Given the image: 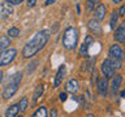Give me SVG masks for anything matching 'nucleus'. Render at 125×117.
<instances>
[{
  "mask_svg": "<svg viewBox=\"0 0 125 117\" xmlns=\"http://www.w3.org/2000/svg\"><path fill=\"white\" fill-rule=\"evenodd\" d=\"M93 8H94V3H91L90 0H87V9H89V10H91Z\"/></svg>",
  "mask_w": 125,
  "mask_h": 117,
  "instance_id": "28",
  "label": "nucleus"
},
{
  "mask_svg": "<svg viewBox=\"0 0 125 117\" xmlns=\"http://www.w3.org/2000/svg\"><path fill=\"white\" fill-rule=\"evenodd\" d=\"M105 16H107V8H105L104 4H99L95 10H94V20H96V21H103L105 18Z\"/></svg>",
  "mask_w": 125,
  "mask_h": 117,
  "instance_id": "12",
  "label": "nucleus"
},
{
  "mask_svg": "<svg viewBox=\"0 0 125 117\" xmlns=\"http://www.w3.org/2000/svg\"><path fill=\"white\" fill-rule=\"evenodd\" d=\"M66 92H60L59 94V99H60V101H65L66 100Z\"/></svg>",
  "mask_w": 125,
  "mask_h": 117,
  "instance_id": "25",
  "label": "nucleus"
},
{
  "mask_svg": "<svg viewBox=\"0 0 125 117\" xmlns=\"http://www.w3.org/2000/svg\"><path fill=\"white\" fill-rule=\"evenodd\" d=\"M35 4H37V0H27V5H29L30 8L35 7Z\"/></svg>",
  "mask_w": 125,
  "mask_h": 117,
  "instance_id": "26",
  "label": "nucleus"
},
{
  "mask_svg": "<svg viewBox=\"0 0 125 117\" xmlns=\"http://www.w3.org/2000/svg\"><path fill=\"white\" fill-rule=\"evenodd\" d=\"M86 117H95V116H94V115H91V113H89V115L86 116Z\"/></svg>",
  "mask_w": 125,
  "mask_h": 117,
  "instance_id": "35",
  "label": "nucleus"
},
{
  "mask_svg": "<svg viewBox=\"0 0 125 117\" xmlns=\"http://www.w3.org/2000/svg\"><path fill=\"white\" fill-rule=\"evenodd\" d=\"M117 14H119L120 17H124V16H125V7H124V5H121V7L119 8V10H117Z\"/></svg>",
  "mask_w": 125,
  "mask_h": 117,
  "instance_id": "24",
  "label": "nucleus"
},
{
  "mask_svg": "<svg viewBox=\"0 0 125 117\" xmlns=\"http://www.w3.org/2000/svg\"><path fill=\"white\" fill-rule=\"evenodd\" d=\"M31 117H47V108L46 107H39L37 111H35Z\"/></svg>",
  "mask_w": 125,
  "mask_h": 117,
  "instance_id": "20",
  "label": "nucleus"
},
{
  "mask_svg": "<svg viewBox=\"0 0 125 117\" xmlns=\"http://www.w3.org/2000/svg\"><path fill=\"white\" fill-rule=\"evenodd\" d=\"M94 43V38L91 37V35H86V38H85V42H83V44L81 46V49H80V56L82 57H85V58H89V48H90V46H91Z\"/></svg>",
  "mask_w": 125,
  "mask_h": 117,
  "instance_id": "7",
  "label": "nucleus"
},
{
  "mask_svg": "<svg viewBox=\"0 0 125 117\" xmlns=\"http://www.w3.org/2000/svg\"><path fill=\"white\" fill-rule=\"evenodd\" d=\"M121 83H123V76H121V74H115V76L112 77V83H111L112 91H113V92H117V91H119Z\"/></svg>",
  "mask_w": 125,
  "mask_h": 117,
  "instance_id": "15",
  "label": "nucleus"
},
{
  "mask_svg": "<svg viewBox=\"0 0 125 117\" xmlns=\"http://www.w3.org/2000/svg\"><path fill=\"white\" fill-rule=\"evenodd\" d=\"M0 66H1V51H0Z\"/></svg>",
  "mask_w": 125,
  "mask_h": 117,
  "instance_id": "36",
  "label": "nucleus"
},
{
  "mask_svg": "<svg viewBox=\"0 0 125 117\" xmlns=\"http://www.w3.org/2000/svg\"><path fill=\"white\" fill-rule=\"evenodd\" d=\"M55 3V0H46V5H51V4H53Z\"/></svg>",
  "mask_w": 125,
  "mask_h": 117,
  "instance_id": "29",
  "label": "nucleus"
},
{
  "mask_svg": "<svg viewBox=\"0 0 125 117\" xmlns=\"http://www.w3.org/2000/svg\"><path fill=\"white\" fill-rule=\"evenodd\" d=\"M13 5H10V4H8V3H0V20H5L8 18L9 16L13 14Z\"/></svg>",
  "mask_w": 125,
  "mask_h": 117,
  "instance_id": "9",
  "label": "nucleus"
},
{
  "mask_svg": "<svg viewBox=\"0 0 125 117\" xmlns=\"http://www.w3.org/2000/svg\"><path fill=\"white\" fill-rule=\"evenodd\" d=\"M27 107H29V99H27L26 96H23L21 98V100L18 101V108H20V111L21 112H25Z\"/></svg>",
  "mask_w": 125,
  "mask_h": 117,
  "instance_id": "19",
  "label": "nucleus"
},
{
  "mask_svg": "<svg viewBox=\"0 0 125 117\" xmlns=\"http://www.w3.org/2000/svg\"><path fill=\"white\" fill-rule=\"evenodd\" d=\"M16 56H17V49L16 48L1 51V66H7L8 64H10L16 58Z\"/></svg>",
  "mask_w": 125,
  "mask_h": 117,
  "instance_id": "5",
  "label": "nucleus"
},
{
  "mask_svg": "<svg viewBox=\"0 0 125 117\" xmlns=\"http://www.w3.org/2000/svg\"><path fill=\"white\" fill-rule=\"evenodd\" d=\"M20 112L18 104H12L10 107H8V109L5 111V116L4 117H16Z\"/></svg>",
  "mask_w": 125,
  "mask_h": 117,
  "instance_id": "17",
  "label": "nucleus"
},
{
  "mask_svg": "<svg viewBox=\"0 0 125 117\" xmlns=\"http://www.w3.org/2000/svg\"><path fill=\"white\" fill-rule=\"evenodd\" d=\"M21 81H22V73L21 72H17V73H14L13 76H10L9 81L7 82V85L4 86V88H3V92H1L3 99H5V100L10 99V98L17 92Z\"/></svg>",
  "mask_w": 125,
  "mask_h": 117,
  "instance_id": "2",
  "label": "nucleus"
},
{
  "mask_svg": "<svg viewBox=\"0 0 125 117\" xmlns=\"http://www.w3.org/2000/svg\"><path fill=\"white\" fill-rule=\"evenodd\" d=\"M117 18H119V14H117V12H112V14H111V20H109V27L111 29H115V25H116V22H117Z\"/></svg>",
  "mask_w": 125,
  "mask_h": 117,
  "instance_id": "21",
  "label": "nucleus"
},
{
  "mask_svg": "<svg viewBox=\"0 0 125 117\" xmlns=\"http://www.w3.org/2000/svg\"><path fill=\"white\" fill-rule=\"evenodd\" d=\"M23 0H5V3L10 4V5H18V4H21Z\"/></svg>",
  "mask_w": 125,
  "mask_h": 117,
  "instance_id": "23",
  "label": "nucleus"
},
{
  "mask_svg": "<svg viewBox=\"0 0 125 117\" xmlns=\"http://www.w3.org/2000/svg\"><path fill=\"white\" fill-rule=\"evenodd\" d=\"M113 38H115V40L119 42V43H124L125 42V25L124 23H121V25L115 30Z\"/></svg>",
  "mask_w": 125,
  "mask_h": 117,
  "instance_id": "13",
  "label": "nucleus"
},
{
  "mask_svg": "<svg viewBox=\"0 0 125 117\" xmlns=\"http://www.w3.org/2000/svg\"><path fill=\"white\" fill-rule=\"evenodd\" d=\"M76 9H77V13L80 14V13H81V8H80V4H76Z\"/></svg>",
  "mask_w": 125,
  "mask_h": 117,
  "instance_id": "30",
  "label": "nucleus"
},
{
  "mask_svg": "<svg viewBox=\"0 0 125 117\" xmlns=\"http://www.w3.org/2000/svg\"><path fill=\"white\" fill-rule=\"evenodd\" d=\"M87 26H89V30L91 31V33H94L95 35H98V37L103 35V29H102L99 21H96V20L93 18V20H90V21H89Z\"/></svg>",
  "mask_w": 125,
  "mask_h": 117,
  "instance_id": "11",
  "label": "nucleus"
},
{
  "mask_svg": "<svg viewBox=\"0 0 125 117\" xmlns=\"http://www.w3.org/2000/svg\"><path fill=\"white\" fill-rule=\"evenodd\" d=\"M100 70H102V73L104 74V77L107 78V79H109V78H112L113 76H115L116 69H115V66H113V64H112L111 58H107V60H104L103 62H102Z\"/></svg>",
  "mask_w": 125,
  "mask_h": 117,
  "instance_id": "4",
  "label": "nucleus"
},
{
  "mask_svg": "<svg viewBox=\"0 0 125 117\" xmlns=\"http://www.w3.org/2000/svg\"><path fill=\"white\" fill-rule=\"evenodd\" d=\"M65 73H66V66L62 64V65H60V68L57 69L56 76H55V79H53V87L55 88H57L62 83V79H64V77H65Z\"/></svg>",
  "mask_w": 125,
  "mask_h": 117,
  "instance_id": "10",
  "label": "nucleus"
},
{
  "mask_svg": "<svg viewBox=\"0 0 125 117\" xmlns=\"http://www.w3.org/2000/svg\"><path fill=\"white\" fill-rule=\"evenodd\" d=\"M20 35V29L18 27H10L8 30V38H17Z\"/></svg>",
  "mask_w": 125,
  "mask_h": 117,
  "instance_id": "22",
  "label": "nucleus"
},
{
  "mask_svg": "<svg viewBox=\"0 0 125 117\" xmlns=\"http://www.w3.org/2000/svg\"><path fill=\"white\" fill-rule=\"evenodd\" d=\"M16 117H23L22 115H17V116H16Z\"/></svg>",
  "mask_w": 125,
  "mask_h": 117,
  "instance_id": "37",
  "label": "nucleus"
},
{
  "mask_svg": "<svg viewBox=\"0 0 125 117\" xmlns=\"http://www.w3.org/2000/svg\"><path fill=\"white\" fill-rule=\"evenodd\" d=\"M50 117H57V111L56 109H51V112H50Z\"/></svg>",
  "mask_w": 125,
  "mask_h": 117,
  "instance_id": "27",
  "label": "nucleus"
},
{
  "mask_svg": "<svg viewBox=\"0 0 125 117\" xmlns=\"http://www.w3.org/2000/svg\"><path fill=\"white\" fill-rule=\"evenodd\" d=\"M90 1H91V3H94V4H95V3H99V1H100V0H90Z\"/></svg>",
  "mask_w": 125,
  "mask_h": 117,
  "instance_id": "34",
  "label": "nucleus"
},
{
  "mask_svg": "<svg viewBox=\"0 0 125 117\" xmlns=\"http://www.w3.org/2000/svg\"><path fill=\"white\" fill-rule=\"evenodd\" d=\"M9 44H10V39L8 37H5V35H1V37H0V51L8 49Z\"/></svg>",
  "mask_w": 125,
  "mask_h": 117,
  "instance_id": "18",
  "label": "nucleus"
},
{
  "mask_svg": "<svg viewBox=\"0 0 125 117\" xmlns=\"http://www.w3.org/2000/svg\"><path fill=\"white\" fill-rule=\"evenodd\" d=\"M66 91L72 92V94H76L78 91V88H80V85H78V81L76 78H70V79L66 82V86H65Z\"/></svg>",
  "mask_w": 125,
  "mask_h": 117,
  "instance_id": "14",
  "label": "nucleus"
},
{
  "mask_svg": "<svg viewBox=\"0 0 125 117\" xmlns=\"http://www.w3.org/2000/svg\"><path fill=\"white\" fill-rule=\"evenodd\" d=\"M50 39V31L43 29L39 30L34 34V37L30 39V40L26 42V44L23 46L22 48V56L25 58H30L33 57L34 55H37L42 48H44V46L47 44Z\"/></svg>",
  "mask_w": 125,
  "mask_h": 117,
  "instance_id": "1",
  "label": "nucleus"
},
{
  "mask_svg": "<svg viewBox=\"0 0 125 117\" xmlns=\"http://www.w3.org/2000/svg\"><path fill=\"white\" fill-rule=\"evenodd\" d=\"M1 81H3V72L0 70V83H1Z\"/></svg>",
  "mask_w": 125,
  "mask_h": 117,
  "instance_id": "33",
  "label": "nucleus"
},
{
  "mask_svg": "<svg viewBox=\"0 0 125 117\" xmlns=\"http://www.w3.org/2000/svg\"><path fill=\"white\" fill-rule=\"evenodd\" d=\"M108 55L111 60H117V61H123V57H124L123 49H121V47L119 44H112L109 47Z\"/></svg>",
  "mask_w": 125,
  "mask_h": 117,
  "instance_id": "6",
  "label": "nucleus"
},
{
  "mask_svg": "<svg viewBox=\"0 0 125 117\" xmlns=\"http://www.w3.org/2000/svg\"><path fill=\"white\" fill-rule=\"evenodd\" d=\"M78 44V30L74 26H68L62 35V47L68 51H73Z\"/></svg>",
  "mask_w": 125,
  "mask_h": 117,
  "instance_id": "3",
  "label": "nucleus"
},
{
  "mask_svg": "<svg viewBox=\"0 0 125 117\" xmlns=\"http://www.w3.org/2000/svg\"><path fill=\"white\" fill-rule=\"evenodd\" d=\"M96 90L99 92L100 96H107V92H108V79L105 77H100L96 82Z\"/></svg>",
  "mask_w": 125,
  "mask_h": 117,
  "instance_id": "8",
  "label": "nucleus"
},
{
  "mask_svg": "<svg viewBox=\"0 0 125 117\" xmlns=\"http://www.w3.org/2000/svg\"><path fill=\"white\" fill-rule=\"evenodd\" d=\"M43 92H44V85L39 83L37 87H35V91H34V95H33V104H37L38 103V100L42 98Z\"/></svg>",
  "mask_w": 125,
  "mask_h": 117,
  "instance_id": "16",
  "label": "nucleus"
},
{
  "mask_svg": "<svg viewBox=\"0 0 125 117\" xmlns=\"http://www.w3.org/2000/svg\"><path fill=\"white\" fill-rule=\"evenodd\" d=\"M124 95H125V91H124V90H121V91H120V96L124 98Z\"/></svg>",
  "mask_w": 125,
  "mask_h": 117,
  "instance_id": "31",
  "label": "nucleus"
},
{
  "mask_svg": "<svg viewBox=\"0 0 125 117\" xmlns=\"http://www.w3.org/2000/svg\"><path fill=\"white\" fill-rule=\"evenodd\" d=\"M112 1L115 3V4H120L121 1H123V0H112Z\"/></svg>",
  "mask_w": 125,
  "mask_h": 117,
  "instance_id": "32",
  "label": "nucleus"
}]
</instances>
